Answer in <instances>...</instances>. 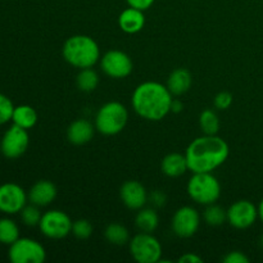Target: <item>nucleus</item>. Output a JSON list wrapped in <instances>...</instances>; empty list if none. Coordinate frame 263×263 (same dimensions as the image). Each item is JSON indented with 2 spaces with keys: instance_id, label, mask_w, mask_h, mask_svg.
Here are the masks:
<instances>
[{
  "instance_id": "1",
  "label": "nucleus",
  "mask_w": 263,
  "mask_h": 263,
  "mask_svg": "<svg viewBox=\"0 0 263 263\" xmlns=\"http://www.w3.org/2000/svg\"><path fill=\"white\" fill-rule=\"evenodd\" d=\"M229 144L217 135H203L194 139L185 152L187 168L193 174L212 172L229 158Z\"/></svg>"
},
{
  "instance_id": "2",
  "label": "nucleus",
  "mask_w": 263,
  "mask_h": 263,
  "mask_svg": "<svg viewBox=\"0 0 263 263\" xmlns=\"http://www.w3.org/2000/svg\"><path fill=\"white\" fill-rule=\"evenodd\" d=\"M174 95L161 82L146 81L138 85L131 97L136 115L146 121H161L171 112Z\"/></svg>"
},
{
  "instance_id": "3",
  "label": "nucleus",
  "mask_w": 263,
  "mask_h": 263,
  "mask_svg": "<svg viewBox=\"0 0 263 263\" xmlns=\"http://www.w3.org/2000/svg\"><path fill=\"white\" fill-rule=\"evenodd\" d=\"M64 61L76 68H91L100 61L97 41L87 35H74L66 40L62 48Z\"/></svg>"
},
{
  "instance_id": "4",
  "label": "nucleus",
  "mask_w": 263,
  "mask_h": 263,
  "mask_svg": "<svg viewBox=\"0 0 263 263\" xmlns=\"http://www.w3.org/2000/svg\"><path fill=\"white\" fill-rule=\"evenodd\" d=\"M128 112L120 102H108L99 108L95 116V128L105 136L120 134L126 127Z\"/></svg>"
},
{
  "instance_id": "5",
  "label": "nucleus",
  "mask_w": 263,
  "mask_h": 263,
  "mask_svg": "<svg viewBox=\"0 0 263 263\" xmlns=\"http://www.w3.org/2000/svg\"><path fill=\"white\" fill-rule=\"evenodd\" d=\"M187 194L198 204L216 203L221 195V184L212 172H197L187 182Z\"/></svg>"
},
{
  "instance_id": "6",
  "label": "nucleus",
  "mask_w": 263,
  "mask_h": 263,
  "mask_svg": "<svg viewBox=\"0 0 263 263\" xmlns=\"http://www.w3.org/2000/svg\"><path fill=\"white\" fill-rule=\"evenodd\" d=\"M130 253L133 258L139 263H158L161 262L162 246L158 239L152 233L136 234L128 241Z\"/></svg>"
},
{
  "instance_id": "7",
  "label": "nucleus",
  "mask_w": 263,
  "mask_h": 263,
  "mask_svg": "<svg viewBox=\"0 0 263 263\" xmlns=\"http://www.w3.org/2000/svg\"><path fill=\"white\" fill-rule=\"evenodd\" d=\"M8 257L12 263H43L46 259V252L35 239L18 238L9 246Z\"/></svg>"
},
{
  "instance_id": "8",
  "label": "nucleus",
  "mask_w": 263,
  "mask_h": 263,
  "mask_svg": "<svg viewBox=\"0 0 263 263\" xmlns=\"http://www.w3.org/2000/svg\"><path fill=\"white\" fill-rule=\"evenodd\" d=\"M72 223L68 215L63 211L50 210L43 213L39 228L43 235L49 239H63L72 233Z\"/></svg>"
},
{
  "instance_id": "9",
  "label": "nucleus",
  "mask_w": 263,
  "mask_h": 263,
  "mask_svg": "<svg viewBox=\"0 0 263 263\" xmlns=\"http://www.w3.org/2000/svg\"><path fill=\"white\" fill-rule=\"evenodd\" d=\"M28 144H30V136L27 130L13 123V126H10L3 135L0 151L7 158L15 159L26 153Z\"/></svg>"
},
{
  "instance_id": "10",
  "label": "nucleus",
  "mask_w": 263,
  "mask_h": 263,
  "mask_svg": "<svg viewBox=\"0 0 263 263\" xmlns=\"http://www.w3.org/2000/svg\"><path fill=\"white\" fill-rule=\"evenodd\" d=\"M100 67L112 79H125L133 72L134 63L125 51L109 50L100 58Z\"/></svg>"
},
{
  "instance_id": "11",
  "label": "nucleus",
  "mask_w": 263,
  "mask_h": 263,
  "mask_svg": "<svg viewBox=\"0 0 263 263\" xmlns=\"http://www.w3.org/2000/svg\"><path fill=\"white\" fill-rule=\"evenodd\" d=\"M200 225V216L195 208L184 205L175 212L171 226L175 235L179 238H192L198 231Z\"/></svg>"
},
{
  "instance_id": "12",
  "label": "nucleus",
  "mask_w": 263,
  "mask_h": 263,
  "mask_svg": "<svg viewBox=\"0 0 263 263\" xmlns=\"http://www.w3.org/2000/svg\"><path fill=\"white\" fill-rule=\"evenodd\" d=\"M258 218V207L251 200H236L228 210V222L233 228L244 230L251 228Z\"/></svg>"
},
{
  "instance_id": "13",
  "label": "nucleus",
  "mask_w": 263,
  "mask_h": 263,
  "mask_svg": "<svg viewBox=\"0 0 263 263\" xmlns=\"http://www.w3.org/2000/svg\"><path fill=\"white\" fill-rule=\"evenodd\" d=\"M28 199V195L14 182L0 185V212L5 215H15L23 210Z\"/></svg>"
},
{
  "instance_id": "14",
  "label": "nucleus",
  "mask_w": 263,
  "mask_h": 263,
  "mask_svg": "<svg viewBox=\"0 0 263 263\" xmlns=\"http://www.w3.org/2000/svg\"><path fill=\"white\" fill-rule=\"evenodd\" d=\"M120 197L123 204L133 211H139L148 202V193L145 186L136 180L123 182L120 189Z\"/></svg>"
},
{
  "instance_id": "15",
  "label": "nucleus",
  "mask_w": 263,
  "mask_h": 263,
  "mask_svg": "<svg viewBox=\"0 0 263 263\" xmlns=\"http://www.w3.org/2000/svg\"><path fill=\"white\" fill-rule=\"evenodd\" d=\"M57 186L49 180H40L35 182L28 192V200L37 207H46L57 198Z\"/></svg>"
},
{
  "instance_id": "16",
  "label": "nucleus",
  "mask_w": 263,
  "mask_h": 263,
  "mask_svg": "<svg viewBox=\"0 0 263 263\" xmlns=\"http://www.w3.org/2000/svg\"><path fill=\"white\" fill-rule=\"evenodd\" d=\"M95 130H97L95 125H92L90 121L79 118L73 121L67 128V139L69 143L74 145H84L91 140Z\"/></svg>"
},
{
  "instance_id": "17",
  "label": "nucleus",
  "mask_w": 263,
  "mask_h": 263,
  "mask_svg": "<svg viewBox=\"0 0 263 263\" xmlns=\"http://www.w3.org/2000/svg\"><path fill=\"white\" fill-rule=\"evenodd\" d=\"M144 25H145L144 12L140 9H136V8H126L118 15V26L125 33L134 35V33L140 32L143 30Z\"/></svg>"
},
{
  "instance_id": "18",
  "label": "nucleus",
  "mask_w": 263,
  "mask_h": 263,
  "mask_svg": "<svg viewBox=\"0 0 263 263\" xmlns=\"http://www.w3.org/2000/svg\"><path fill=\"white\" fill-rule=\"evenodd\" d=\"M192 84V73L186 68H176L170 73L166 86L174 97H180L189 91Z\"/></svg>"
},
{
  "instance_id": "19",
  "label": "nucleus",
  "mask_w": 263,
  "mask_h": 263,
  "mask_svg": "<svg viewBox=\"0 0 263 263\" xmlns=\"http://www.w3.org/2000/svg\"><path fill=\"white\" fill-rule=\"evenodd\" d=\"M161 170L166 176L180 177L187 171V162L185 154L170 153L162 159Z\"/></svg>"
},
{
  "instance_id": "20",
  "label": "nucleus",
  "mask_w": 263,
  "mask_h": 263,
  "mask_svg": "<svg viewBox=\"0 0 263 263\" xmlns=\"http://www.w3.org/2000/svg\"><path fill=\"white\" fill-rule=\"evenodd\" d=\"M12 121L14 125L26 128V130H30L37 122V113L31 105H18V107L14 108Z\"/></svg>"
},
{
  "instance_id": "21",
  "label": "nucleus",
  "mask_w": 263,
  "mask_h": 263,
  "mask_svg": "<svg viewBox=\"0 0 263 263\" xmlns=\"http://www.w3.org/2000/svg\"><path fill=\"white\" fill-rule=\"evenodd\" d=\"M135 225L141 233H153L159 225L158 213L152 208H141L135 217Z\"/></svg>"
},
{
  "instance_id": "22",
  "label": "nucleus",
  "mask_w": 263,
  "mask_h": 263,
  "mask_svg": "<svg viewBox=\"0 0 263 263\" xmlns=\"http://www.w3.org/2000/svg\"><path fill=\"white\" fill-rule=\"evenodd\" d=\"M104 236L108 243L113 246H125L130 241V233L126 226L118 222H112L105 228Z\"/></svg>"
},
{
  "instance_id": "23",
  "label": "nucleus",
  "mask_w": 263,
  "mask_h": 263,
  "mask_svg": "<svg viewBox=\"0 0 263 263\" xmlns=\"http://www.w3.org/2000/svg\"><path fill=\"white\" fill-rule=\"evenodd\" d=\"M76 84L81 91L91 92L99 85V76L97 72L91 68H82L80 69L79 74L76 77Z\"/></svg>"
},
{
  "instance_id": "24",
  "label": "nucleus",
  "mask_w": 263,
  "mask_h": 263,
  "mask_svg": "<svg viewBox=\"0 0 263 263\" xmlns=\"http://www.w3.org/2000/svg\"><path fill=\"white\" fill-rule=\"evenodd\" d=\"M20 238V228L10 218H0V244L10 246Z\"/></svg>"
},
{
  "instance_id": "25",
  "label": "nucleus",
  "mask_w": 263,
  "mask_h": 263,
  "mask_svg": "<svg viewBox=\"0 0 263 263\" xmlns=\"http://www.w3.org/2000/svg\"><path fill=\"white\" fill-rule=\"evenodd\" d=\"M200 130L204 135H217L220 130V120L215 110L204 109L199 117Z\"/></svg>"
},
{
  "instance_id": "26",
  "label": "nucleus",
  "mask_w": 263,
  "mask_h": 263,
  "mask_svg": "<svg viewBox=\"0 0 263 263\" xmlns=\"http://www.w3.org/2000/svg\"><path fill=\"white\" fill-rule=\"evenodd\" d=\"M203 218L207 225L217 228V226L223 225L225 221H228V211L223 210L221 205L212 203V204H208L204 210Z\"/></svg>"
},
{
  "instance_id": "27",
  "label": "nucleus",
  "mask_w": 263,
  "mask_h": 263,
  "mask_svg": "<svg viewBox=\"0 0 263 263\" xmlns=\"http://www.w3.org/2000/svg\"><path fill=\"white\" fill-rule=\"evenodd\" d=\"M21 218H22V222L25 223L26 226H30V228H33V226H39L41 220V212L40 207L35 204H26L23 207V210L21 211Z\"/></svg>"
},
{
  "instance_id": "28",
  "label": "nucleus",
  "mask_w": 263,
  "mask_h": 263,
  "mask_svg": "<svg viewBox=\"0 0 263 263\" xmlns=\"http://www.w3.org/2000/svg\"><path fill=\"white\" fill-rule=\"evenodd\" d=\"M72 234H73L77 239L85 240V239L91 236L92 225L90 223L89 220H85V218L73 221V223H72Z\"/></svg>"
},
{
  "instance_id": "29",
  "label": "nucleus",
  "mask_w": 263,
  "mask_h": 263,
  "mask_svg": "<svg viewBox=\"0 0 263 263\" xmlns=\"http://www.w3.org/2000/svg\"><path fill=\"white\" fill-rule=\"evenodd\" d=\"M14 108L12 100L7 95L0 94V125H4V123L12 121Z\"/></svg>"
},
{
  "instance_id": "30",
  "label": "nucleus",
  "mask_w": 263,
  "mask_h": 263,
  "mask_svg": "<svg viewBox=\"0 0 263 263\" xmlns=\"http://www.w3.org/2000/svg\"><path fill=\"white\" fill-rule=\"evenodd\" d=\"M213 103H215V107L217 109H229L231 107V104H233V95L228 91H221L216 95L215 99H213Z\"/></svg>"
},
{
  "instance_id": "31",
  "label": "nucleus",
  "mask_w": 263,
  "mask_h": 263,
  "mask_svg": "<svg viewBox=\"0 0 263 263\" xmlns=\"http://www.w3.org/2000/svg\"><path fill=\"white\" fill-rule=\"evenodd\" d=\"M225 263H248L249 258L240 251H233L222 258Z\"/></svg>"
},
{
  "instance_id": "32",
  "label": "nucleus",
  "mask_w": 263,
  "mask_h": 263,
  "mask_svg": "<svg viewBox=\"0 0 263 263\" xmlns=\"http://www.w3.org/2000/svg\"><path fill=\"white\" fill-rule=\"evenodd\" d=\"M128 4V7H133L136 8V9H140V10H146L154 4L156 0H126Z\"/></svg>"
},
{
  "instance_id": "33",
  "label": "nucleus",
  "mask_w": 263,
  "mask_h": 263,
  "mask_svg": "<svg viewBox=\"0 0 263 263\" xmlns=\"http://www.w3.org/2000/svg\"><path fill=\"white\" fill-rule=\"evenodd\" d=\"M148 199H151V202L153 203L156 207H162L166 203V195L161 192V190H156L151 194V197H148Z\"/></svg>"
},
{
  "instance_id": "34",
  "label": "nucleus",
  "mask_w": 263,
  "mask_h": 263,
  "mask_svg": "<svg viewBox=\"0 0 263 263\" xmlns=\"http://www.w3.org/2000/svg\"><path fill=\"white\" fill-rule=\"evenodd\" d=\"M203 259L195 253H185L179 258V263H202Z\"/></svg>"
},
{
  "instance_id": "35",
  "label": "nucleus",
  "mask_w": 263,
  "mask_h": 263,
  "mask_svg": "<svg viewBox=\"0 0 263 263\" xmlns=\"http://www.w3.org/2000/svg\"><path fill=\"white\" fill-rule=\"evenodd\" d=\"M182 108H184V104H182L181 100L179 99H172V103H171V112L174 113H180L182 110Z\"/></svg>"
},
{
  "instance_id": "36",
  "label": "nucleus",
  "mask_w": 263,
  "mask_h": 263,
  "mask_svg": "<svg viewBox=\"0 0 263 263\" xmlns=\"http://www.w3.org/2000/svg\"><path fill=\"white\" fill-rule=\"evenodd\" d=\"M258 217L261 218V221L263 222V199L259 202L258 205Z\"/></svg>"
},
{
  "instance_id": "37",
  "label": "nucleus",
  "mask_w": 263,
  "mask_h": 263,
  "mask_svg": "<svg viewBox=\"0 0 263 263\" xmlns=\"http://www.w3.org/2000/svg\"><path fill=\"white\" fill-rule=\"evenodd\" d=\"M259 244H261V247H262V248H263V234H262L261 239H259Z\"/></svg>"
}]
</instances>
